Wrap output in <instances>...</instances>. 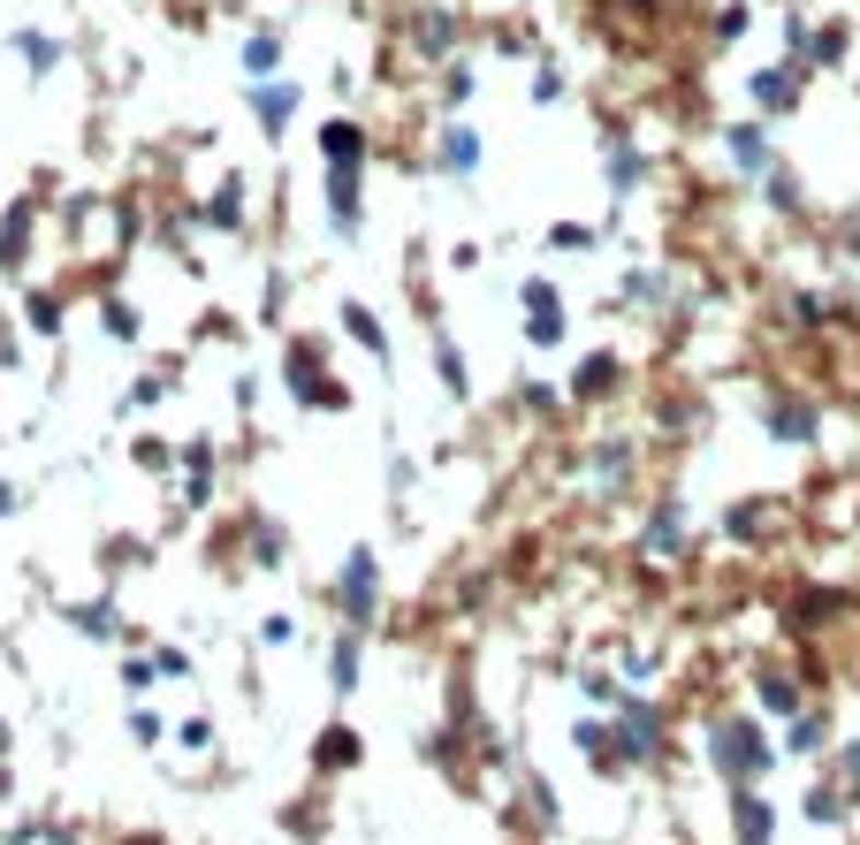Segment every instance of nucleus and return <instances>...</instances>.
Returning a JSON list of instances; mask_svg holds the SVG:
<instances>
[{
	"label": "nucleus",
	"instance_id": "9b49d317",
	"mask_svg": "<svg viewBox=\"0 0 860 845\" xmlns=\"http://www.w3.org/2000/svg\"><path fill=\"white\" fill-rule=\"evenodd\" d=\"M830 777H838L846 792H860V739H838V754H830Z\"/></svg>",
	"mask_w": 860,
	"mask_h": 845
},
{
	"label": "nucleus",
	"instance_id": "39448f33",
	"mask_svg": "<svg viewBox=\"0 0 860 845\" xmlns=\"http://www.w3.org/2000/svg\"><path fill=\"white\" fill-rule=\"evenodd\" d=\"M358 762H365V739L350 731L344 716L313 731V769H321V777H344V769H358Z\"/></svg>",
	"mask_w": 860,
	"mask_h": 845
},
{
	"label": "nucleus",
	"instance_id": "dca6fc26",
	"mask_svg": "<svg viewBox=\"0 0 860 845\" xmlns=\"http://www.w3.org/2000/svg\"><path fill=\"white\" fill-rule=\"evenodd\" d=\"M123 845H168V838H161V831H146V838H123Z\"/></svg>",
	"mask_w": 860,
	"mask_h": 845
},
{
	"label": "nucleus",
	"instance_id": "20e7f679",
	"mask_svg": "<svg viewBox=\"0 0 860 845\" xmlns=\"http://www.w3.org/2000/svg\"><path fill=\"white\" fill-rule=\"evenodd\" d=\"M571 739H579V754H586V769H594V777H625V769H632V762H625V739H617V716H609V724H602V716H586Z\"/></svg>",
	"mask_w": 860,
	"mask_h": 845
},
{
	"label": "nucleus",
	"instance_id": "4468645a",
	"mask_svg": "<svg viewBox=\"0 0 860 845\" xmlns=\"http://www.w3.org/2000/svg\"><path fill=\"white\" fill-rule=\"evenodd\" d=\"M153 663H161V678H190V656H183V648H161Z\"/></svg>",
	"mask_w": 860,
	"mask_h": 845
},
{
	"label": "nucleus",
	"instance_id": "1a4fd4ad",
	"mask_svg": "<svg viewBox=\"0 0 860 845\" xmlns=\"http://www.w3.org/2000/svg\"><path fill=\"white\" fill-rule=\"evenodd\" d=\"M823 746H838V739H830V708L807 701V708L785 724V754H823Z\"/></svg>",
	"mask_w": 860,
	"mask_h": 845
},
{
	"label": "nucleus",
	"instance_id": "f257e3e1",
	"mask_svg": "<svg viewBox=\"0 0 860 845\" xmlns=\"http://www.w3.org/2000/svg\"><path fill=\"white\" fill-rule=\"evenodd\" d=\"M777 754H785V746H769V731H762L754 716H708V762H716V777H723L731 792L762 785V777L777 769Z\"/></svg>",
	"mask_w": 860,
	"mask_h": 845
},
{
	"label": "nucleus",
	"instance_id": "9d476101",
	"mask_svg": "<svg viewBox=\"0 0 860 845\" xmlns=\"http://www.w3.org/2000/svg\"><path fill=\"white\" fill-rule=\"evenodd\" d=\"M846 800H853V792H846L838 777H823V785L800 800V815H807V823H823V831H838V823H846Z\"/></svg>",
	"mask_w": 860,
	"mask_h": 845
},
{
	"label": "nucleus",
	"instance_id": "6e6552de",
	"mask_svg": "<svg viewBox=\"0 0 860 845\" xmlns=\"http://www.w3.org/2000/svg\"><path fill=\"white\" fill-rule=\"evenodd\" d=\"M754 693H762V708H769V716H785V724L807 708V685H800V671H762V678H754Z\"/></svg>",
	"mask_w": 860,
	"mask_h": 845
},
{
	"label": "nucleus",
	"instance_id": "2eb2a0df",
	"mask_svg": "<svg viewBox=\"0 0 860 845\" xmlns=\"http://www.w3.org/2000/svg\"><path fill=\"white\" fill-rule=\"evenodd\" d=\"M123 678H130V693H153V678H161V663H130Z\"/></svg>",
	"mask_w": 860,
	"mask_h": 845
},
{
	"label": "nucleus",
	"instance_id": "ddd939ff",
	"mask_svg": "<svg viewBox=\"0 0 860 845\" xmlns=\"http://www.w3.org/2000/svg\"><path fill=\"white\" fill-rule=\"evenodd\" d=\"M609 381H617V366H609V358H586V373H579V396H602Z\"/></svg>",
	"mask_w": 860,
	"mask_h": 845
},
{
	"label": "nucleus",
	"instance_id": "0eeeda50",
	"mask_svg": "<svg viewBox=\"0 0 860 845\" xmlns=\"http://www.w3.org/2000/svg\"><path fill=\"white\" fill-rule=\"evenodd\" d=\"M358 678H365V640L344 625V633H336V648H328V693L350 701V693H358Z\"/></svg>",
	"mask_w": 860,
	"mask_h": 845
},
{
	"label": "nucleus",
	"instance_id": "f03ea898",
	"mask_svg": "<svg viewBox=\"0 0 860 845\" xmlns=\"http://www.w3.org/2000/svg\"><path fill=\"white\" fill-rule=\"evenodd\" d=\"M617 739H625V762H632V769H655V762L671 754V708L632 693V701L617 708Z\"/></svg>",
	"mask_w": 860,
	"mask_h": 845
},
{
	"label": "nucleus",
	"instance_id": "f3484780",
	"mask_svg": "<svg viewBox=\"0 0 860 845\" xmlns=\"http://www.w3.org/2000/svg\"><path fill=\"white\" fill-rule=\"evenodd\" d=\"M54 845H77V838H54Z\"/></svg>",
	"mask_w": 860,
	"mask_h": 845
},
{
	"label": "nucleus",
	"instance_id": "f8f14e48",
	"mask_svg": "<svg viewBox=\"0 0 860 845\" xmlns=\"http://www.w3.org/2000/svg\"><path fill=\"white\" fill-rule=\"evenodd\" d=\"M175 746H183V754H206V746H213V716H190V724H175Z\"/></svg>",
	"mask_w": 860,
	"mask_h": 845
},
{
	"label": "nucleus",
	"instance_id": "7ed1b4c3",
	"mask_svg": "<svg viewBox=\"0 0 860 845\" xmlns=\"http://www.w3.org/2000/svg\"><path fill=\"white\" fill-rule=\"evenodd\" d=\"M373 602H381V564H373V548H350V556H344V579H336V610H344L350 633H365Z\"/></svg>",
	"mask_w": 860,
	"mask_h": 845
},
{
	"label": "nucleus",
	"instance_id": "423d86ee",
	"mask_svg": "<svg viewBox=\"0 0 860 845\" xmlns=\"http://www.w3.org/2000/svg\"><path fill=\"white\" fill-rule=\"evenodd\" d=\"M777 838V808L762 800V785L731 792V845H769Z\"/></svg>",
	"mask_w": 860,
	"mask_h": 845
}]
</instances>
